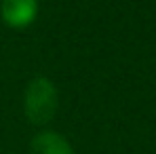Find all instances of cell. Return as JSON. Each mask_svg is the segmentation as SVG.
I'll use <instances>...</instances> for the list:
<instances>
[{
  "mask_svg": "<svg viewBox=\"0 0 156 154\" xmlns=\"http://www.w3.org/2000/svg\"><path fill=\"white\" fill-rule=\"evenodd\" d=\"M2 17L11 27H26L36 17V0H4Z\"/></svg>",
  "mask_w": 156,
  "mask_h": 154,
  "instance_id": "7a4b0ae2",
  "label": "cell"
},
{
  "mask_svg": "<svg viewBox=\"0 0 156 154\" xmlns=\"http://www.w3.org/2000/svg\"><path fill=\"white\" fill-rule=\"evenodd\" d=\"M32 154H74V150L63 137L55 133H40L32 139Z\"/></svg>",
  "mask_w": 156,
  "mask_h": 154,
  "instance_id": "3957f363",
  "label": "cell"
},
{
  "mask_svg": "<svg viewBox=\"0 0 156 154\" xmlns=\"http://www.w3.org/2000/svg\"><path fill=\"white\" fill-rule=\"evenodd\" d=\"M57 110V89L47 78L38 76L30 82L26 91V114L36 125L51 120Z\"/></svg>",
  "mask_w": 156,
  "mask_h": 154,
  "instance_id": "6da1fadb",
  "label": "cell"
}]
</instances>
